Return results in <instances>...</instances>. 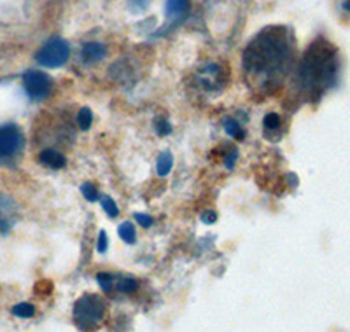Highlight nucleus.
<instances>
[{
  "instance_id": "obj_23",
  "label": "nucleus",
  "mask_w": 350,
  "mask_h": 332,
  "mask_svg": "<svg viewBox=\"0 0 350 332\" xmlns=\"http://www.w3.org/2000/svg\"><path fill=\"white\" fill-rule=\"evenodd\" d=\"M105 250H107V234L102 231L98 236V252H105Z\"/></svg>"
},
{
  "instance_id": "obj_26",
  "label": "nucleus",
  "mask_w": 350,
  "mask_h": 332,
  "mask_svg": "<svg viewBox=\"0 0 350 332\" xmlns=\"http://www.w3.org/2000/svg\"><path fill=\"white\" fill-rule=\"evenodd\" d=\"M202 219L205 222H207V224H212V222H215V219H217V217H215L214 212H207V214L202 215Z\"/></svg>"
},
{
  "instance_id": "obj_17",
  "label": "nucleus",
  "mask_w": 350,
  "mask_h": 332,
  "mask_svg": "<svg viewBox=\"0 0 350 332\" xmlns=\"http://www.w3.org/2000/svg\"><path fill=\"white\" fill-rule=\"evenodd\" d=\"M81 193H83V196L88 199V202H98L100 199L98 191H96V187L90 182H86L81 186Z\"/></svg>"
},
{
  "instance_id": "obj_8",
  "label": "nucleus",
  "mask_w": 350,
  "mask_h": 332,
  "mask_svg": "<svg viewBox=\"0 0 350 332\" xmlns=\"http://www.w3.org/2000/svg\"><path fill=\"white\" fill-rule=\"evenodd\" d=\"M189 8H191L189 0H167L165 11H167L168 21H172L174 25L179 23L180 20H184L187 16Z\"/></svg>"
},
{
  "instance_id": "obj_4",
  "label": "nucleus",
  "mask_w": 350,
  "mask_h": 332,
  "mask_svg": "<svg viewBox=\"0 0 350 332\" xmlns=\"http://www.w3.org/2000/svg\"><path fill=\"white\" fill-rule=\"evenodd\" d=\"M25 143L23 131L18 124L5 123L0 126V161L16 158Z\"/></svg>"
},
{
  "instance_id": "obj_5",
  "label": "nucleus",
  "mask_w": 350,
  "mask_h": 332,
  "mask_svg": "<svg viewBox=\"0 0 350 332\" xmlns=\"http://www.w3.org/2000/svg\"><path fill=\"white\" fill-rule=\"evenodd\" d=\"M70 56V48H68V44L65 42L64 39H51L48 42L44 44L42 48L39 49L37 53V64L42 65V67L48 68H56L62 67Z\"/></svg>"
},
{
  "instance_id": "obj_19",
  "label": "nucleus",
  "mask_w": 350,
  "mask_h": 332,
  "mask_svg": "<svg viewBox=\"0 0 350 332\" xmlns=\"http://www.w3.org/2000/svg\"><path fill=\"white\" fill-rule=\"evenodd\" d=\"M137 289V281L133 278H120L118 281V290L123 294H131L135 292Z\"/></svg>"
},
{
  "instance_id": "obj_25",
  "label": "nucleus",
  "mask_w": 350,
  "mask_h": 332,
  "mask_svg": "<svg viewBox=\"0 0 350 332\" xmlns=\"http://www.w3.org/2000/svg\"><path fill=\"white\" fill-rule=\"evenodd\" d=\"M235 159H237V150H230V154L226 156V166H228V168H231V166H233Z\"/></svg>"
},
{
  "instance_id": "obj_24",
  "label": "nucleus",
  "mask_w": 350,
  "mask_h": 332,
  "mask_svg": "<svg viewBox=\"0 0 350 332\" xmlns=\"http://www.w3.org/2000/svg\"><path fill=\"white\" fill-rule=\"evenodd\" d=\"M135 221H139L144 227H149L152 224V217L149 215H144V214H135Z\"/></svg>"
},
{
  "instance_id": "obj_7",
  "label": "nucleus",
  "mask_w": 350,
  "mask_h": 332,
  "mask_svg": "<svg viewBox=\"0 0 350 332\" xmlns=\"http://www.w3.org/2000/svg\"><path fill=\"white\" fill-rule=\"evenodd\" d=\"M16 221V206L5 194H0V234H5Z\"/></svg>"
},
{
  "instance_id": "obj_6",
  "label": "nucleus",
  "mask_w": 350,
  "mask_h": 332,
  "mask_svg": "<svg viewBox=\"0 0 350 332\" xmlns=\"http://www.w3.org/2000/svg\"><path fill=\"white\" fill-rule=\"evenodd\" d=\"M23 87L28 98L33 102L48 98L53 89V81L48 74L40 70H28L23 75Z\"/></svg>"
},
{
  "instance_id": "obj_27",
  "label": "nucleus",
  "mask_w": 350,
  "mask_h": 332,
  "mask_svg": "<svg viewBox=\"0 0 350 332\" xmlns=\"http://www.w3.org/2000/svg\"><path fill=\"white\" fill-rule=\"evenodd\" d=\"M137 4H139V5H146V4H148V0H137Z\"/></svg>"
},
{
  "instance_id": "obj_21",
  "label": "nucleus",
  "mask_w": 350,
  "mask_h": 332,
  "mask_svg": "<svg viewBox=\"0 0 350 332\" xmlns=\"http://www.w3.org/2000/svg\"><path fill=\"white\" fill-rule=\"evenodd\" d=\"M102 205H104V210L107 212V215H111V217H116V215L120 214L118 205H116V202L111 198V196H105V198L102 199Z\"/></svg>"
},
{
  "instance_id": "obj_11",
  "label": "nucleus",
  "mask_w": 350,
  "mask_h": 332,
  "mask_svg": "<svg viewBox=\"0 0 350 332\" xmlns=\"http://www.w3.org/2000/svg\"><path fill=\"white\" fill-rule=\"evenodd\" d=\"M221 81V70L215 65H211V67L203 68L200 72V83L205 89H212V87H217V83Z\"/></svg>"
},
{
  "instance_id": "obj_12",
  "label": "nucleus",
  "mask_w": 350,
  "mask_h": 332,
  "mask_svg": "<svg viewBox=\"0 0 350 332\" xmlns=\"http://www.w3.org/2000/svg\"><path fill=\"white\" fill-rule=\"evenodd\" d=\"M172 166H174V156L170 152H163L158 158V165H156V170H158L159 177H167L170 174Z\"/></svg>"
},
{
  "instance_id": "obj_3",
  "label": "nucleus",
  "mask_w": 350,
  "mask_h": 332,
  "mask_svg": "<svg viewBox=\"0 0 350 332\" xmlns=\"http://www.w3.org/2000/svg\"><path fill=\"white\" fill-rule=\"evenodd\" d=\"M105 318V303L100 296L86 294L74 306V320L81 331H93Z\"/></svg>"
},
{
  "instance_id": "obj_13",
  "label": "nucleus",
  "mask_w": 350,
  "mask_h": 332,
  "mask_svg": "<svg viewBox=\"0 0 350 332\" xmlns=\"http://www.w3.org/2000/svg\"><path fill=\"white\" fill-rule=\"evenodd\" d=\"M224 130H226V133L230 135V137H233V139H243L242 126L237 123L235 119H226V121H224Z\"/></svg>"
},
{
  "instance_id": "obj_14",
  "label": "nucleus",
  "mask_w": 350,
  "mask_h": 332,
  "mask_svg": "<svg viewBox=\"0 0 350 332\" xmlns=\"http://www.w3.org/2000/svg\"><path fill=\"white\" fill-rule=\"evenodd\" d=\"M36 313V308L32 305H28V303H20L12 308V315L20 316V318H30Z\"/></svg>"
},
{
  "instance_id": "obj_20",
  "label": "nucleus",
  "mask_w": 350,
  "mask_h": 332,
  "mask_svg": "<svg viewBox=\"0 0 350 332\" xmlns=\"http://www.w3.org/2000/svg\"><path fill=\"white\" fill-rule=\"evenodd\" d=\"M96 280H98L100 287L105 290V292H111L112 287H114V277L111 273H98L96 275Z\"/></svg>"
},
{
  "instance_id": "obj_15",
  "label": "nucleus",
  "mask_w": 350,
  "mask_h": 332,
  "mask_svg": "<svg viewBox=\"0 0 350 332\" xmlns=\"http://www.w3.org/2000/svg\"><path fill=\"white\" fill-rule=\"evenodd\" d=\"M93 123V114L90 109H81L79 114H77V124H79L81 130H88V128L92 126Z\"/></svg>"
},
{
  "instance_id": "obj_1",
  "label": "nucleus",
  "mask_w": 350,
  "mask_h": 332,
  "mask_svg": "<svg viewBox=\"0 0 350 332\" xmlns=\"http://www.w3.org/2000/svg\"><path fill=\"white\" fill-rule=\"evenodd\" d=\"M295 53L296 42L291 28L284 25L262 28L243 51L247 83L259 93L275 92L293 68Z\"/></svg>"
},
{
  "instance_id": "obj_10",
  "label": "nucleus",
  "mask_w": 350,
  "mask_h": 332,
  "mask_svg": "<svg viewBox=\"0 0 350 332\" xmlns=\"http://www.w3.org/2000/svg\"><path fill=\"white\" fill-rule=\"evenodd\" d=\"M39 161L44 166H49V168H64L65 156L55 149H46L39 154Z\"/></svg>"
},
{
  "instance_id": "obj_9",
  "label": "nucleus",
  "mask_w": 350,
  "mask_h": 332,
  "mask_svg": "<svg viewBox=\"0 0 350 332\" xmlns=\"http://www.w3.org/2000/svg\"><path fill=\"white\" fill-rule=\"evenodd\" d=\"M107 49H105L104 44L100 42H86L83 46V51H81V56L86 64H96L100 59L104 58Z\"/></svg>"
},
{
  "instance_id": "obj_16",
  "label": "nucleus",
  "mask_w": 350,
  "mask_h": 332,
  "mask_svg": "<svg viewBox=\"0 0 350 332\" xmlns=\"http://www.w3.org/2000/svg\"><path fill=\"white\" fill-rule=\"evenodd\" d=\"M120 236L123 238L126 243H133V241H135V227H133L131 222H123V224L120 225Z\"/></svg>"
},
{
  "instance_id": "obj_22",
  "label": "nucleus",
  "mask_w": 350,
  "mask_h": 332,
  "mask_svg": "<svg viewBox=\"0 0 350 332\" xmlns=\"http://www.w3.org/2000/svg\"><path fill=\"white\" fill-rule=\"evenodd\" d=\"M156 131H158V135H168L172 131V126L168 124V121L159 119L158 123H156Z\"/></svg>"
},
{
  "instance_id": "obj_2",
  "label": "nucleus",
  "mask_w": 350,
  "mask_h": 332,
  "mask_svg": "<svg viewBox=\"0 0 350 332\" xmlns=\"http://www.w3.org/2000/svg\"><path fill=\"white\" fill-rule=\"evenodd\" d=\"M338 51L329 40L319 37L306 48L296 68V86L301 96L317 100L338 81Z\"/></svg>"
},
{
  "instance_id": "obj_18",
  "label": "nucleus",
  "mask_w": 350,
  "mask_h": 332,
  "mask_svg": "<svg viewBox=\"0 0 350 332\" xmlns=\"http://www.w3.org/2000/svg\"><path fill=\"white\" fill-rule=\"evenodd\" d=\"M262 124H265V128H267L268 131L279 130V128H280L279 114H275V112H270V114H267V115H265V119H262Z\"/></svg>"
}]
</instances>
